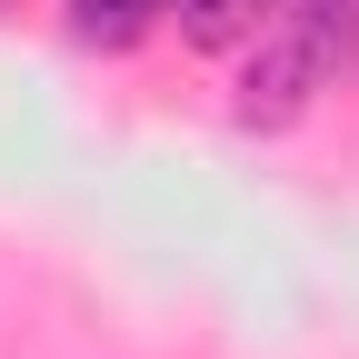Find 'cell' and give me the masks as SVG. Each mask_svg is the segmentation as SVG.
<instances>
[{
	"mask_svg": "<svg viewBox=\"0 0 359 359\" xmlns=\"http://www.w3.org/2000/svg\"><path fill=\"white\" fill-rule=\"evenodd\" d=\"M160 11H180V0H70V40H90V50H130L140 30H160Z\"/></svg>",
	"mask_w": 359,
	"mask_h": 359,
	"instance_id": "7a4b0ae2",
	"label": "cell"
},
{
	"mask_svg": "<svg viewBox=\"0 0 359 359\" xmlns=\"http://www.w3.org/2000/svg\"><path fill=\"white\" fill-rule=\"evenodd\" d=\"M320 80H330V20H320V11L269 20L259 50H250V70H240V120H250V130H280V120L309 110Z\"/></svg>",
	"mask_w": 359,
	"mask_h": 359,
	"instance_id": "6da1fadb",
	"label": "cell"
}]
</instances>
